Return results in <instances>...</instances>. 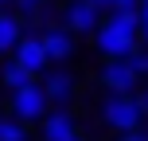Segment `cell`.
I'll return each mask as SVG.
<instances>
[{
  "instance_id": "cell-1",
  "label": "cell",
  "mask_w": 148,
  "mask_h": 141,
  "mask_svg": "<svg viewBox=\"0 0 148 141\" xmlns=\"http://www.w3.org/2000/svg\"><path fill=\"white\" fill-rule=\"evenodd\" d=\"M97 51L105 59H133L136 55V43H140V8L133 12H113L109 20L97 28Z\"/></svg>"
},
{
  "instance_id": "cell-2",
  "label": "cell",
  "mask_w": 148,
  "mask_h": 141,
  "mask_svg": "<svg viewBox=\"0 0 148 141\" xmlns=\"http://www.w3.org/2000/svg\"><path fill=\"white\" fill-rule=\"evenodd\" d=\"M101 118L109 129H117V133H136L144 122V110L136 106V94H113L109 102L101 106Z\"/></svg>"
},
{
  "instance_id": "cell-3",
  "label": "cell",
  "mask_w": 148,
  "mask_h": 141,
  "mask_svg": "<svg viewBox=\"0 0 148 141\" xmlns=\"http://www.w3.org/2000/svg\"><path fill=\"white\" fill-rule=\"evenodd\" d=\"M47 106H51V98H47V90L39 86V82H27V86L12 90V118H20L23 126H27V122H43Z\"/></svg>"
},
{
  "instance_id": "cell-4",
  "label": "cell",
  "mask_w": 148,
  "mask_h": 141,
  "mask_svg": "<svg viewBox=\"0 0 148 141\" xmlns=\"http://www.w3.org/2000/svg\"><path fill=\"white\" fill-rule=\"evenodd\" d=\"M12 59L20 63V67L27 71L31 78H35V74H43V67L51 63V59H47V51H43V39H39V35H23V39H20V47L12 51Z\"/></svg>"
},
{
  "instance_id": "cell-5",
  "label": "cell",
  "mask_w": 148,
  "mask_h": 141,
  "mask_svg": "<svg viewBox=\"0 0 148 141\" xmlns=\"http://www.w3.org/2000/svg\"><path fill=\"white\" fill-rule=\"evenodd\" d=\"M136 78H140V74L133 71L129 59H113V63H105V71H101V86L113 90V94H129V90L136 86Z\"/></svg>"
},
{
  "instance_id": "cell-6",
  "label": "cell",
  "mask_w": 148,
  "mask_h": 141,
  "mask_svg": "<svg viewBox=\"0 0 148 141\" xmlns=\"http://www.w3.org/2000/svg\"><path fill=\"white\" fill-rule=\"evenodd\" d=\"M66 28L70 31H97L101 28V8L94 0H70L66 4Z\"/></svg>"
},
{
  "instance_id": "cell-7",
  "label": "cell",
  "mask_w": 148,
  "mask_h": 141,
  "mask_svg": "<svg viewBox=\"0 0 148 141\" xmlns=\"http://www.w3.org/2000/svg\"><path fill=\"white\" fill-rule=\"evenodd\" d=\"M39 39H43V51L51 63H62L74 55V39H70L66 28H47V31H39Z\"/></svg>"
},
{
  "instance_id": "cell-8",
  "label": "cell",
  "mask_w": 148,
  "mask_h": 141,
  "mask_svg": "<svg viewBox=\"0 0 148 141\" xmlns=\"http://www.w3.org/2000/svg\"><path fill=\"white\" fill-rule=\"evenodd\" d=\"M43 90H47L51 102L62 106V102H70V94H74V78H70L66 71H51V74L43 78Z\"/></svg>"
},
{
  "instance_id": "cell-9",
  "label": "cell",
  "mask_w": 148,
  "mask_h": 141,
  "mask_svg": "<svg viewBox=\"0 0 148 141\" xmlns=\"http://www.w3.org/2000/svg\"><path fill=\"white\" fill-rule=\"evenodd\" d=\"M74 133V118H70V114H47V118H43V141H66Z\"/></svg>"
},
{
  "instance_id": "cell-10",
  "label": "cell",
  "mask_w": 148,
  "mask_h": 141,
  "mask_svg": "<svg viewBox=\"0 0 148 141\" xmlns=\"http://www.w3.org/2000/svg\"><path fill=\"white\" fill-rule=\"evenodd\" d=\"M23 39V20L20 16H4L0 12V51H16Z\"/></svg>"
},
{
  "instance_id": "cell-11",
  "label": "cell",
  "mask_w": 148,
  "mask_h": 141,
  "mask_svg": "<svg viewBox=\"0 0 148 141\" xmlns=\"http://www.w3.org/2000/svg\"><path fill=\"white\" fill-rule=\"evenodd\" d=\"M0 141H27L23 122H20V118H12V114H0Z\"/></svg>"
},
{
  "instance_id": "cell-12",
  "label": "cell",
  "mask_w": 148,
  "mask_h": 141,
  "mask_svg": "<svg viewBox=\"0 0 148 141\" xmlns=\"http://www.w3.org/2000/svg\"><path fill=\"white\" fill-rule=\"evenodd\" d=\"M0 78H4V86H8V90H20V86H27V82H35V78H31V74L23 71L20 63H16V59H12V63L4 67V74H0Z\"/></svg>"
},
{
  "instance_id": "cell-13",
  "label": "cell",
  "mask_w": 148,
  "mask_h": 141,
  "mask_svg": "<svg viewBox=\"0 0 148 141\" xmlns=\"http://www.w3.org/2000/svg\"><path fill=\"white\" fill-rule=\"evenodd\" d=\"M97 8H109V12H133V8H140V0H94Z\"/></svg>"
},
{
  "instance_id": "cell-14",
  "label": "cell",
  "mask_w": 148,
  "mask_h": 141,
  "mask_svg": "<svg viewBox=\"0 0 148 141\" xmlns=\"http://www.w3.org/2000/svg\"><path fill=\"white\" fill-rule=\"evenodd\" d=\"M47 0H16V8H20V20H31V16H39V8H43Z\"/></svg>"
},
{
  "instance_id": "cell-15",
  "label": "cell",
  "mask_w": 148,
  "mask_h": 141,
  "mask_svg": "<svg viewBox=\"0 0 148 141\" xmlns=\"http://www.w3.org/2000/svg\"><path fill=\"white\" fill-rule=\"evenodd\" d=\"M129 63H133V71H136V74H148V51H136Z\"/></svg>"
},
{
  "instance_id": "cell-16",
  "label": "cell",
  "mask_w": 148,
  "mask_h": 141,
  "mask_svg": "<svg viewBox=\"0 0 148 141\" xmlns=\"http://www.w3.org/2000/svg\"><path fill=\"white\" fill-rule=\"evenodd\" d=\"M140 39L148 43V0H140Z\"/></svg>"
},
{
  "instance_id": "cell-17",
  "label": "cell",
  "mask_w": 148,
  "mask_h": 141,
  "mask_svg": "<svg viewBox=\"0 0 148 141\" xmlns=\"http://www.w3.org/2000/svg\"><path fill=\"white\" fill-rule=\"evenodd\" d=\"M117 141H148V133H140V129H136V133H121Z\"/></svg>"
},
{
  "instance_id": "cell-18",
  "label": "cell",
  "mask_w": 148,
  "mask_h": 141,
  "mask_svg": "<svg viewBox=\"0 0 148 141\" xmlns=\"http://www.w3.org/2000/svg\"><path fill=\"white\" fill-rule=\"evenodd\" d=\"M136 106H140V110L148 114V90H140V94H136Z\"/></svg>"
},
{
  "instance_id": "cell-19",
  "label": "cell",
  "mask_w": 148,
  "mask_h": 141,
  "mask_svg": "<svg viewBox=\"0 0 148 141\" xmlns=\"http://www.w3.org/2000/svg\"><path fill=\"white\" fill-rule=\"evenodd\" d=\"M66 141H86V133H78V129H74V133H70Z\"/></svg>"
},
{
  "instance_id": "cell-20",
  "label": "cell",
  "mask_w": 148,
  "mask_h": 141,
  "mask_svg": "<svg viewBox=\"0 0 148 141\" xmlns=\"http://www.w3.org/2000/svg\"><path fill=\"white\" fill-rule=\"evenodd\" d=\"M0 4H8V0H0Z\"/></svg>"
}]
</instances>
